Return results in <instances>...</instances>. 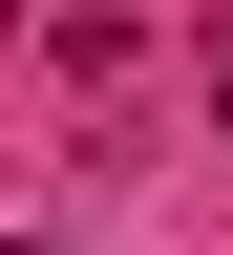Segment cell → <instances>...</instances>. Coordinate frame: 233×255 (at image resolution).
<instances>
[{
	"label": "cell",
	"instance_id": "1",
	"mask_svg": "<svg viewBox=\"0 0 233 255\" xmlns=\"http://www.w3.org/2000/svg\"><path fill=\"white\" fill-rule=\"evenodd\" d=\"M0 255H64V234H0Z\"/></svg>",
	"mask_w": 233,
	"mask_h": 255
}]
</instances>
